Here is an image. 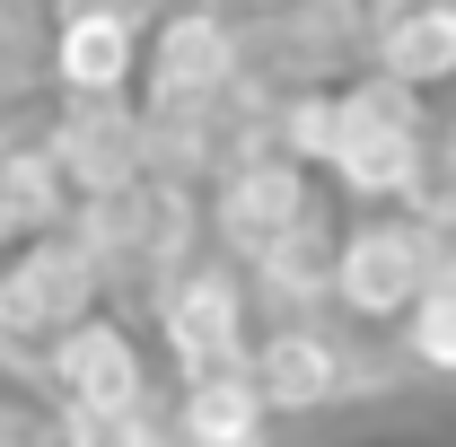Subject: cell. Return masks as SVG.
<instances>
[{
  "label": "cell",
  "instance_id": "7a4b0ae2",
  "mask_svg": "<svg viewBox=\"0 0 456 447\" xmlns=\"http://www.w3.org/2000/svg\"><path fill=\"white\" fill-rule=\"evenodd\" d=\"M150 316H159V342H167L175 378H220V369L255 360V280L228 255L175 264L159 280V298H150Z\"/></svg>",
  "mask_w": 456,
  "mask_h": 447
},
{
  "label": "cell",
  "instance_id": "5bb4252c",
  "mask_svg": "<svg viewBox=\"0 0 456 447\" xmlns=\"http://www.w3.org/2000/svg\"><path fill=\"white\" fill-rule=\"evenodd\" d=\"M403 220H421L430 237H456V158L430 141V158L412 167V184H403V202H395Z\"/></svg>",
  "mask_w": 456,
  "mask_h": 447
},
{
  "label": "cell",
  "instance_id": "e0dca14e",
  "mask_svg": "<svg viewBox=\"0 0 456 447\" xmlns=\"http://www.w3.org/2000/svg\"><path fill=\"white\" fill-rule=\"evenodd\" d=\"M439 150H448V158H456V123H448V132H439Z\"/></svg>",
  "mask_w": 456,
  "mask_h": 447
},
{
  "label": "cell",
  "instance_id": "8fae6325",
  "mask_svg": "<svg viewBox=\"0 0 456 447\" xmlns=\"http://www.w3.org/2000/svg\"><path fill=\"white\" fill-rule=\"evenodd\" d=\"M369 70L403 88L456 79V0H369Z\"/></svg>",
  "mask_w": 456,
  "mask_h": 447
},
{
  "label": "cell",
  "instance_id": "30bf717a",
  "mask_svg": "<svg viewBox=\"0 0 456 447\" xmlns=\"http://www.w3.org/2000/svg\"><path fill=\"white\" fill-rule=\"evenodd\" d=\"M141 18L132 9H61L53 45H45V79L61 97H123L141 79Z\"/></svg>",
  "mask_w": 456,
  "mask_h": 447
},
{
  "label": "cell",
  "instance_id": "ac0fdd59",
  "mask_svg": "<svg viewBox=\"0 0 456 447\" xmlns=\"http://www.w3.org/2000/svg\"><path fill=\"white\" fill-rule=\"evenodd\" d=\"M255 9H273V18H281V9H289V0H255Z\"/></svg>",
  "mask_w": 456,
  "mask_h": 447
},
{
  "label": "cell",
  "instance_id": "4fadbf2b",
  "mask_svg": "<svg viewBox=\"0 0 456 447\" xmlns=\"http://www.w3.org/2000/svg\"><path fill=\"white\" fill-rule=\"evenodd\" d=\"M395 351H403V369L448 378V386H456V237L439 246V280H430V298L395 325Z\"/></svg>",
  "mask_w": 456,
  "mask_h": 447
},
{
  "label": "cell",
  "instance_id": "2e32d148",
  "mask_svg": "<svg viewBox=\"0 0 456 447\" xmlns=\"http://www.w3.org/2000/svg\"><path fill=\"white\" fill-rule=\"evenodd\" d=\"M18 237V211H9V184H0V246Z\"/></svg>",
  "mask_w": 456,
  "mask_h": 447
},
{
  "label": "cell",
  "instance_id": "6da1fadb",
  "mask_svg": "<svg viewBox=\"0 0 456 447\" xmlns=\"http://www.w3.org/2000/svg\"><path fill=\"white\" fill-rule=\"evenodd\" d=\"M430 106H421V88H403L387 70H360V79H342L334 88V184L351 202H387L395 211L412 167L430 158Z\"/></svg>",
  "mask_w": 456,
  "mask_h": 447
},
{
  "label": "cell",
  "instance_id": "7c38bea8",
  "mask_svg": "<svg viewBox=\"0 0 456 447\" xmlns=\"http://www.w3.org/2000/svg\"><path fill=\"white\" fill-rule=\"evenodd\" d=\"M175 439L184 447H273V403L255 394L246 369L220 378H175Z\"/></svg>",
  "mask_w": 456,
  "mask_h": 447
},
{
  "label": "cell",
  "instance_id": "52a82bcc",
  "mask_svg": "<svg viewBox=\"0 0 456 447\" xmlns=\"http://www.w3.org/2000/svg\"><path fill=\"white\" fill-rule=\"evenodd\" d=\"M141 79H150V106H220L228 88L246 79V36L228 27L220 9L184 0L159 18L150 53H141Z\"/></svg>",
  "mask_w": 456,
  "mask_h": 447
},
{
  "label": "cell",
  "instance_id": "9c48e42d",
  "mask_svg": "<svg viewBox=\"0 0 456 447\" xmlns=\"http://www.w3.org/2000/svg\"><path fill=\"white\" fill-rule=\"evenodd\" d=\"M106 264L88 255V237L79 228H53V237H27L18 246V264L0 272V298L27 316V325H45V334H70V325H88L97 307H106Z\"/></svg>",
  "mask_w": 456,
  "mask_h": 447
},
{
  "label": "cell",
  "instance_id": "ba28073f",
  "mask_svg": "<svg viewBox=\"0 0 456 447\" xmlns=\"http://www.w3.org/2000/svg\"><path fill=\"white\" fill-rule=\"evenodd\" d=\"M45 150L61 158V175H70V193H79V202H106V193L150 184L141 106H123V97H70L61 123L45 132Z\"/></svg>",
  "mask_w": 456,
  "mask_h": 447
},
{
  "label": "cell",
  "instance_id": "5b68a950",
  "mask_svg": "<svg viewBox=\"0 0 456 447\" xmlns=\"http://www.w3.org/2000/svg\"><path fill=\"white\" fill-rule=\"evenodd\" d=\"M316 211H325V202H316V175L289 167L281 150H246V158L220 167V184H211V237H220V255L237 272H255V264H264L281 237H298Z\"/></svg>",
  "mask_w": 456,
  "mask_h": 447
},
{
  "label": "cell",
  "instance_id": "9a60e30c",
  "mask_svg": "<svg viewBox=\"0 0 456 447\" xmlns=\"http://www.w3.org/2000/svg\"><path fill=\"white\" fill-rule=\"evenodd\" d=\"M61 9H132L141 18V0H61Z\"/></svg>",
  "mask_w": 456,
  "mask_h": 447
},
{
  "label": "cell",
  "instance_id": "277c9868",
  "mask_svg": "<svg viewBox=\"0 0 456 447\" xmlns=\"http://www.w3.org/2000/svg\"><path fill=\"white\" fill-rule=\"evenodd\" d=\"M246 378H255V394H264L273 412H334L351 394H369L387 369L369 360V342H351V334H334L325 316H307V325H264Z\"/></svg>",
  "mask_w": 456,
  "mask_h": 447
},
{
  "label": "cell",
  "instance_id": "3957f363",
  "mask_svg": "<svg viewBox=\"0 0 456 447\" xmlns=\"http://www.w3.org/2000/svg\"><path fill=\"white\" fill-rule=\"evenodd\" d=\"M439 246L448 237H430L421 220H403V211H369V220L342 228L334 246V316L342 325H403L421 298H430V280H439Z\"/></svg>",
  "mask_w": 456,
  "mask_h": 447
},
{
  "label": "cell",
  "instance_id": "8992f818",
  "mask_svg": "<svg viewBox=\"0 0 456 447\" xmlns=\"http://www.w3.org/2000/svg\"><path fill=\"white\" fill-rule=\"evenodd\" d=\"M45 394L79 421H123L132 403L159 394V378H150V351L123 316H88V325H70L53 342V386Z\"/></svg>",
  "mask_w": 456,
  "mask_h": 447
}]
</instances>
